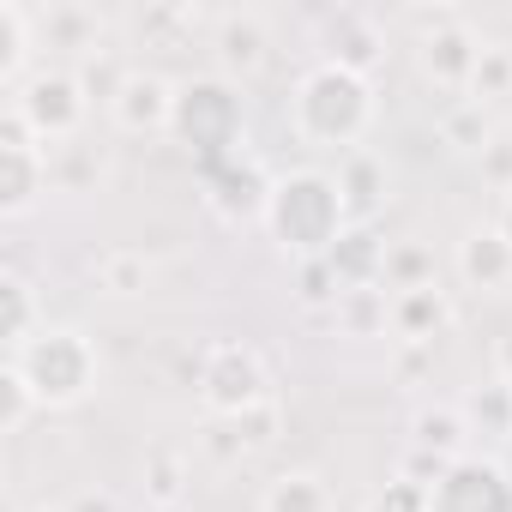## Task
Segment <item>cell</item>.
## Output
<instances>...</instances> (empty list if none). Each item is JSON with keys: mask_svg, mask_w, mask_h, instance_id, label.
<instances>
[{"mask_svg": "<svg viewBox=\"0 0 512 512\" xmlns=\"http://www.w3.org/2000/svg\"><path fill=\"white\" fill-rule=\"evenodd\" d=\"M356 229L350 205H344V187L338 175L326 169H290L272 181V205H266V235L278 241L284 260L308 266V260H326V253Z\"/></svg>", "mask_w": 512, "mask_h": 512, "instance_id": "6da1fadb", "label": "cell"}, {"mask_svg": "<svg viewBox=\"0 0 512 512\" xmlns=\"http://www.w3.org/2000/svg\"><path fill=\"white\" fill-rule=\"evenodd\" d=\"M374 115H380L374 79H362V73H350L338 61L308 67L296 79V91H290V127H296V139H308L320 151H344V157L362 151Z\"/></svg>", "mask_w": 512, "mask_h": 512, "instance_id": "7a4b0ae2", "label": "cell"}, {"mask_svg": "<svg viewBox=\"0 0 512 512\" xmlns=\"http://www.w3.org/2000/svg\"><path fill=\"white\" fill-rule=\"evenodd\" d=\"M169 139L187 145L193 157H205L211 169L241 157L247 151V109H241V91L217 73H199V79H181L175 85V121H169Z\"/></svg>", "mask_w": 512, "mask_h": 512, "instance_id": "3957f363", "label": "cell"}, {"mask_svg": "<svg viewBox=\"0 0 512 512\" xmlns=\"http://www.w3.org/2000/svg\"><path fill=\"white\" fill-rule=\"evenodd\" d=\"M7 362L31 380V392H37L43 410H73V404H85L91 386H97V344H91L79 326H43V332H37L31 344H19Z\"/></svg>", "mask_w": 512, "mask_h": 512, "instance_id": "277c9868", "label": "cell"}, {"mask_svg": "<svg viewBox=\"0 0 512 512\" xmlns=\"http://www.w3.org/2000/svg\"><path fill=\"white\" fill-rule=\"evenodd\" d=\"M193 386H199V404H205L217 422H235V416H247L253 404L272 398V380H266L260 350H253V344H235V338H223V344H211V350L199 356Z\"/></svg>", "mask_w": 512, "mask_h": 512, "instance_id": "5b68a950", "label": "cell"}, {"mask_svg": "<svg viewBox=\"0 0 512 512\" xmlns=\"http://www.w3.org/2000/svg\"><path fill=\"white\" fill-rule=\"evenodd\" d=\"M13 109L25 115V127L37 133V145H67V139L85 127L91 97H85L79 73H67V67H37V73L13 91Z\"/></svg>", "mask_w": 512, "mask_h": 512, "instance_id": "8992f818", "label": "cell"}, {"mask_svg": "<svg viewBox=\"0 0 512 512\" xmlns=\"http://www.w3.org/2000/svg\"><path fill=\"white\" fill-rule=\"evenodd\" d=\"M428 512H512V470L500 458L464 452L428 488Z\"/></svg>", "mask_w": 512, "mask_h": 512, "instance_id": "52a82bcc", "label": "cell"}, {"mask_svg": "<svg viewBox=\"0 0 512 512\" xmlns=\"http://www.w3.org/2000/svg\"><path fill=\"white\" fill-rule=\"evenodd\" d=\"M272 181H278V175H266L260 163L241 151V157H229V163L211 169V181H205V205H211L223 223H266Z\"/></svg>", "mask_w": 512, "mask_h": 512, "instance_id": "ba28073f", "label": "cell"}, {"mask_svg": "<svg viewBox=\"0 0 512 512\" xmlns=\"http://www.w3.org/2000/svg\"><path fill=\"white\" fill-rule=\"evenodd\" d=\"M482 37L458 19V25H446V31H428V37H416V73L434 85V91H470V79H476V67H482Z\"/></svg>", "mask_w": 512, "mask_h": 512, "instance_id": "9c48e42d", "label": "cell"}, {"mask_svg": "<svg viewBox=\"0 0 512 512\" xmlns=\"http://www.w3.org/2000/svg\"><path fill=\"white\" fill-rule=\"evenodd\" d=\"M109 121H115L127 139L169 133V121H175V85H169L163 73H151V67H133L127 85H121L115 103H109Z\"/></svg>", "mask_w": 512, "mask_h": 512, "instance_id": "30bf717a", "label": "cell"}, {"mask_svg": "<svg viewBox=\"0 0 512 512\" xmlns=\"http://www.w3.org/2000/svg\"><path fill=\"white\" fill-rule=\"evenodd\" d=\"M211 49H217V67L223 73L253 79V73L272 61V31H266L260 13H223L217 31H211Z\"/></svg>", "mask_w": 512, "mask_h": 512, "instance_id": "8fae6325", "label": "cell"}, {"mask_svg": "<svg viewBox=\"0 0 512 512\" xmlns=\"http://www.w3.org/2000/svg\"><path fill=\"white\" fill-rule=\"evenodd\" d=\"M49 193L43 145H0V217H25Z\"/></svg>", "mask_w": 512, "mask_h": 512, "instance_id": "7c38bea8", "label": "cell"}, {"mask_svg": "<svg viewBox=\"0 0 512 512\" xmlns=\"http://www.w3.org/2000/svg\"><path fill=\"white\" fill-rule=\"evenodd\" d=\"M458 278L470 290H488V296H500L512 284V241L494 223H482V229H470L458 241Z\"/></svg>", "mask_w": 512, "mask_h": 512, "instance_id": "4fadbf2b", "label": "cell"}, {"mask_svg": "<svg viewBox=\"0 0 512 512\" xmlns=\"http://www.w3.org/2000/svg\"><path fill=\"white\" fill-rule=\"evenodd\" d=\"M386 253H392V241H380L374 223H356V229L326 253V266H332V278H338L344 290H368V284H386Z\"/></svg>", "mask_w": 512, "mask_h": 512, "instance_id": "5bb4252c", "label": "cell"}, {"mask_svg": "<svg viewBox=\"0 0 512 512\" xmlns=\"http://www.w3.org/2000/svg\"><path fill=\"white\" fill-rule=\"evenodd\" d=\"M452 326V302H446V290L440 284H428V290H398L392 296V332L404 338V344H428L434 350V338Z\"/></svg>", "mask_w": 512, "mask_h": 512, "instance_id": "9a60e30c", "label": "cell"}, {"mask_svg": "<svg viewBox=\"0 0 512 512\" xmlns=\"http://www.w3.org/2000/svg\"><path fill=\"white\" fill-rule=\"evenodd\" d=\"M31 49H37V13L19 0H0V85H7V97L31 79Z\"/></svg>", "mask_w": 512, "mask_h": 512, "instance_id": "2e32d148", "label": "cell"}, {"mask_svg": "<svg viewBox=\"0 0 512 512\" xmlns=\"http://www.w3.org/2000/svg\"><path fill=\"white\" fill-rule=\"evenodd\" d=\"M464 440H470V422H464L458 404H422V410L410 416V446H416V452H434V458L452 464V458L470 452Z\"/></svg>", "mask_w": 512, "mask_h": 512, "instance_id": "e0dca14e", "label": "cell"}, {"mask_svg": "<svg viewBox=\"0 0 512 512\" xmlns=\"http://www.w3.org/2000/svg\"><path fill=\"white\" fill-rule=\"evenodd\" d=\"M260 512H338V494L320 470H278L260 494Z\"/></svg>", "mask_w": 512, "mask_h": 512, "instance_id": "ac0fdd59", "label": "cell"}, {"mask_svg": "<svg viewBox=\"0 0 512 512\" xmlns=\"http://www.w3.org/2000/svg\"><path fill=\"white\" fill-rule=\"evenodd\" d=\"M380 49H386V37H380L374 19H362V13H338L332 19V55L326 61H338V67H350V73L368 79L380 67Z\"/></svg>", "mask_w": 512, "mask_h": 512, "instance_id": "d6986e66", "label": "cell"}, {"mask_svg": "<svg viewBox=\"0 0 512 512\" xmlns=\"http://www.w3.org/2000/svg\"><path fill=\"white\" fill-rule=\"evenodd\" d=\"M338 187H344L350 217H356V223H368V217L386 205V163H380L374 151H350V157L338 163Z\"/></svg>", "mask_w": 512, "mask_h": 512, "instance_id": "ffe728a7", "label": "cell"}, {"mask_svg": "<svg viewBox=\"0 0 512 512\" xmlns=\"http://www.w3.org/2000/svg\"><path fill=\"white\" fill-rule=\"evenodd\" d=\"M332 320H338V332H344V338H380V332L392 326V296H386V284L344 290V296H338V308H332Z\"/></svg>", "mask_w": 512, "mask_h": 512, "instance_id": "44dd1931", "label": "cell"}, {"mask_svg": "<svg viewBox=\"0 0 512 512\" xmlns=\"http://www.w3.org/2000/svg\"><path fill=\"white\" fill-rule=\"evenodd\" d=\"M0 308H7V350H19V344H31L49 320H43V302H37V290H31V278L25 272H7L0 278Z\"/></svg>", "mask_w": 512, "mask_h": 512, "instance_id": "7402d4cb", "label": "cell"}, {"mask_svg": "<svg viewBox=\"0 0 512 512\" xmlns=\"http://www.w3.org/2000/svg\"><path fill=\"white\" fill-rule=\"evenodd\" d=\"M37 37H49V49H79V55H97L103 19H97L91 7H49V13H37Z\"/></svg>", "mask_w": 512, "mask_h": 512, "instance_id": "603a6c76", "label": "cell"}, {"mask_svg": "<svg viewBox=\"0 0 512 512\" xmlns=\"http://www.w3.org/2000/svg\"><path fill=\"white\" fill-rule=\"evenodd\" d=\"M464 422H470V434H494V440H512V392L500 386V380H488V386H476L464 404Z\"/></svg>", "mask_w": 512, "mask_h": 512, "instance_id": "cb8c5ba5", "label": "cell"}, {"mask_svg": "<svg viewBox=\"0 0 512 512\" xmlns=\"http://www.w3.org/2000/svg\"><path fill=\"white\" fill-rule=\"evenodd\" d=\"M145 278H151V266H145V253H133V247H109L97 260V284L109 296H145Z\"/></svg>", "mask_w": 512, "mask_h": 512, "instance_id": "d4e9b609", "label": "cell"}, {"mask_svg": "<svg viewBox=\"0 0 512 512\" xmlns=\"http://www.w3.org/2000/svg\"><path fill=\"white\" fill-rule=\"evenodd\" d=\"M37 410H43V404H37L31 380L7 362V368H0V434H25V422H31Z\"/></svg>", "mask_w": 512, "mask_h": 512, "instance_id": "484cf974", "label": "cell"}, {"mask_svg": "<svg viewBox=\"0 0 512 512\" xmlns=\"http://www.w3.org/2000/svg\"><path fill=\"white\" fill-rule=\"evenodd\" d=\"M476 109L482 103H500V97H512V49H500V43H488L482 49V67H476V79H470V91H464Z\"/></svg>", "mask_w": 512, "mask_h": 512, "instance_id": "4316f807", "label": "cell"}, {"mask_svg": "<svg viewBox=\"0 0 512 512\" xmlns=\"http://www.w3.org/2000/svg\"><path fill=\"white\" fill-rule=\"evenodd\" d=\"M434 284V260L422 247H392L386 253V290L398 296V290H428Z\"/></svg>", "mask_w": 512, "mask_h": 512, "instance_id": "83f0119b", "label": "cell"}, {"mask_svg": "<svg viewBox=\"0 0 512 512\" xmlns=\"http://www.w3.org/2000/svg\"><path fill=\"white\" fill-rule=\"evenodd\" d=\"M440 139H446L452 151H482V145L494 139V127H488V121H482V109L464 97V103H458V109L440 121Z\"/></svg>", "mask_w": 512, "mask_h": 512, "instance_id": "f1b7e54d", "label": "cell"}, {"mask_svg": "<svg viewBox=\"0 0 512 512\" xmlns=\"http://www.w3.org/2000/svg\"><path fill=\"white\" fill-rule=\"evenodd\" d=\"M145 488H151L157 506H181V494H187L181 458H175V452H151V458H145Z\"/></svg>", "mask_w": 512, "mask_h": 512, "instance_id": "f546056e", "label": "cell"}, {"mask_svg": "<svg viewBox=\"0 0 512 512\" xmlns=\"http://www.w3.org/2000/svg\"><path fill=\"white\" fill-rule=\"evenodd\" d=\"M338 296H344V284L332 278V266H326V260L296 266V302H302V308H338Z\"/></svg>", "mask_w": 512, "mask_h": 512, "instance_id": "4dcf8cb0", "label": "cell"}, {"mask_svg": "<svg viewBox=\"0 0 512 512\" xmlns=\"http://www.w3.org/2000/svg\"><path fill=\"white\" fill-rule=\"evenodd\" d=\"M476 169H482V181H488L494 193L512 199V127H494V139L476 151Z\"/></svg>", "mask_w": 512, "mask_h": 512, "instance_id": "1f68e13d", "label": "cell"}, {"mask_svg": "<svg viewBox=\"0 0 512 512\" xmlns=\"http://www.w3.org/2000/svg\"><path fill=\"white\" fill-rule=\"evenodd\" d=\"M127 73H133V67H115V61L97 49V55L79 67V85H85V97H91V103H103V109H109V103H115V91L127 85Z\"/></svg>", "mask_w": 512, "mask_h": 512, "instance_id": "d6a6232c", "label": "cell"}, {"mask_svg": "<svg viewBox=\"0 0 512 512\" xmlns=\"http://www.w3.org/2000/svg\"><path fill=\"white\" fill-rule=\"evenodd\" d=\"M235 434H241L247 452H253V446H272V440H278V398H266V404H253L247 416H235Z\"/></svg>", "mask_w": 512, "mask_h": 512, "instance_id": "836d02e7", "label": "cell"}, {"mask_svg": "<svg viewBox=\"0 0 512 512\" xmlns=\"http://www.w3.org/2000/svg\"><path fill=\"white\" fill-rule=\"evenodd\" d=\"M374 512H428V488H422V482H410V476H392V482H386V494L374 500Z\"/></svg>", "mask_w": 512, "mask_h": 512, "instance_id": "e575fe53", "label": "cell"}, {"mask_svg": "<svg viewBox=\"0 0 512 512\" xmlns=\"http://www.w3.org/2000/svg\"><path fill=\"white\" fill-rule=\"evenodd\" d=\"M494 380H500V386L512 392V332H506V338L494 344Z\"/></svg>", "mask_w": 512, "mask_h": 512, "instance_id": "d590c367", "label": "cell"}, {"mask_svg": "<svg viewBox=\"0 0 512 512\" xmlns=\"http://www.w3.org/2000/svg\"><path fill=\"white\" fill-rule=\"evenodd\" d=\"M67 512H121V506H115V494H79Z\"/></svg>", "mask_w": 512, "mask_h": 512, "instance_id": "8d00e7d4", "label": "cell"}, {"mask_svg": "<svg viewBox=\"0 0 512 512\" xmlns=\"http://www.w3.org/2000/svg\"><path fill=\"white\" fill-rule=\"evenodd\" d=\"M494 229H500V235L512 241V199H500V217H494Z\"/></svg>", "mask_w": 512, "mask_h": 512, "instance_id": "74e56055", "label": "cell"}, {"mask_svg": "<svg viewBox=\"0 0 512 512\" xmlns=\"http://www.w3.org/2000/svg\"><path fill=\"white\" fill-rule=\"evenodd\" d=\"M19 512H61V506H43V500H37V506H19Z\"/></svg>", "mask_w": 512, "mask_h": 512, "instance_id": "f35d334b", "label": "cell"}, {"mask_svg": "<svg viewBox=\"0 0 512 512\" xmlns=\"http://www.w3.org/2000/svg\"><path fill=\"white\" fill-rule=\"evenodd\" d=\"M157 512H187V506H157Z\"/></svg>", "mask_w": 512, "mask_h": 512, "instance_id": "ab89813d", "label": "cell"}]
</instances>
